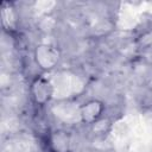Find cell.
<instances>
[{"mask_svg":"<svg viewBox=\"0 0 152 152\" xmlns=\"http://www.w3.org/2000/svg\"><path fill=\"white\" fill-rule=\"evenodd\" d=\"M33 56H34L36 64L42 70L53 69L61 59L59 50L56 46L51 45V44H39V45H37L36 49H34Z\"/></svg>","mask_w":152,"mask_h":152,"instance_id":"6da1fadb","label":"cell"},{"mask_svg":"<svg viewBox=\"0 0 152 152\" xmlns=\"http://www.w3.org/2000/svg\"><path fill=\"white\" fill-rule=\"evenodd\" d=\"M52 86L45 77H36L30 86V95L32 101L38 106L46 104L52 96Z\"/></svg>","mask_w":152,"mask_h":152,"instance_id":"7a4b0ae2","label":"cell"},{"mask_svg":"<svg viewBox=\"0 0 152 152\" xmlns=\"http://www.w3.org/2000/svg\"><path fill=\"white\" fill-rule=\"evenodd\" d=\"M104 104L96 99L84 102L80 108V119L86 125H93L103 116Z\"/></svg>","mask_w":152,"mask_h":152,"instance_id":"3957f363","label":"cell"},{"mask_svg":"<svg viewBox=\"0 0 152 152\" xmlns=\"http://www.w3.org/2000/svg\"><path fill=\"white\" fill-rule=\"evenodd\" d=\"M91 126H93V131H94L95 133H97V134H103L104 132H107V131L109 129V127H110V121H109V119L102 116V118H100L96 122H94Z\"/></svg>","mask_w":152,"mask_h":152,"instance_id":"277c9868","label":"cell"}]
</instances>
